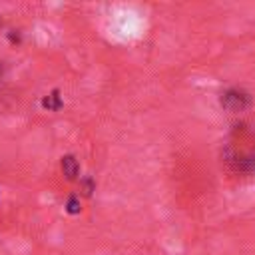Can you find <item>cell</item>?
Returning <instances> with one entry per match:
<instances>
[{
    "instance_id": "2",
    "label": "cell",
    "mask_w": 255,
    "mask_h": 255,
    "mask_svg": "<svg viewBox=\"0 0 255 255\" xmlns=\"http://www.w3.org/2000/svg\"><path fill=\"white\" fill-rule=\"evenodd\" d=\"M78 169L80 167H78V161L74 159V155H64L62 157V171L68 179H74L78 175Z\"/></svg>"
},
{
    "instance_id": "1",
    "label": "cell",
    "mask_w": 255,
    "mask_h": 255,
    "mask_svg": "<svg viewBox=\"0 0 255 255\" xmlns=\"http://www.w3.org/2000/svg\"><path fill=\"white\" fill-rule=\"evenodd\" d=\"M221 104H223L227 110L237 112V110H241V108L247 104V96L241 94V92H227V94L221 98Z\"/></svg>"
},
{
    "instance_id": "3",
    "label": "cell",
    "mask_w": 255,
    "mask_h": 255,
    "mask_svg": "<svg viewBox=\"0 0 255 255\" xmlns=\"http://www.w3.org/2000/svg\"><path fill=\"white\" fill-rule=\"evenodd\" d=\"M60 98H58V92H54L52 96H48V98H44V102H42V106L44 108H48V110H58L60 108Z\"/></svg>"
},
{
    "instance_id": "4",
    "label": "cell",
    "mask_w": 255,
    "mask_h": 255,
    "mask_svg": "<svg viewBox=\"0 0 255 255\" xmlns=\"http://www.w3.org/2000/svg\"><path fill=\"white\" fill-rule=\"evenodd\" d=\"M68 211H70V213H78V211H80V205H78V199H76V197H72V199L68 201Z\"/></svg>"
}]
</instances>
